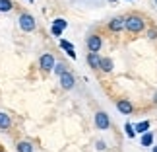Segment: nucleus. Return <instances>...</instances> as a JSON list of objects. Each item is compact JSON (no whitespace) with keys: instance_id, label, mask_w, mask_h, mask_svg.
Returning <instances> with one entry per match:
<instances>
[{"instance_id":"f257e3e1","label":"nucleus","mask_w":157,"mask_h":152,"mask_svg":"<svg viewBox=\"0 0 157 152\" xmlns=\"http://www.w3.org/2000/svg\"><path fill=\"white\" fill-rule=\"evenodd\" d=\"M124 27L128 29L130 33H140L144 29V20L140 16H130V18L124 20Z\"/></svg>"},{"instance_id":"f03ea898","label":"nucleus","mask_w":157,"mask_h":152,"mask_svg":"<svg viewBox=\"0 0 157 152\" xmlns=\"http://www.w3.org/2000/svg\"><path fill=\"white\" fill-rule=\"evenodd\" d=\"M20 27L23 31H33L35 29V20L31 14H21L20 16Z\"/></svg>"},{"instance_id":"7ed1b4c3","label":"nucleus","mask_w":157,"mask_h":152,"mask_svg":"<svg viewBox=\"0 0 157 152\" xmlns=\"http://www.w3.org/2000/svg\"><path fill=\"white\" fill-rule=\"evenodd\" d=\"M95 125H97L101 131L109 129V125H111V121H109V115H107L105 111H97V113H95Z\"/></svg>"},{"instance_id":"20e7f679","label":"nucleus","mask_w":157,"mask_h":152,"mask_svg":"<svg viewBox=\"0 0 157 152\" xmlns=\"http://www.w3.org/2000/svg\"><path fill=\"white\" fill-rule=\"evenodd\" d=\"M101 45H103V41H101L99 35H91V37L87 39V47H89V51H91V53H99Z\"/></svg>"},{"instance_id":"39448f33","label":"nucleus","mask_w":157,"mask_h":152,"mask_svg":"<svg viewBox=\"0 0 157 152\" xmlns=\"http://www.w3.org/2000/svg\"><path fill=\"white\" fill-rule=\"evenodd\" d=\"M41 68L43 70H54V57L52 55H43V57H41Z\"/></svg>"},{"instance_id":"423d86ee","label":"nucleus","mask_w":157,"mask_h":152,"mask_svg":"<svg viewBox=\"0 0 157 152\" xmlns=\"http://www.w3.org/2000/svg\"><path fill=\"white\" fill-rule=\"evenodd\" d=\"M117 109H118L122 115H130L132 111H134V105H132L128 100H120V101L117 103Z\"/></svg>"},{"instance_id":"0eeeda50","label":"nucleus","mask_w":157,"mask_h":152,"mask_svg":"<svg viewBox=\"0 0 157 152\" xmlns=\"http://www.w3.org/2000/svg\"><path fill=\"white\" fill-rule=\"evenodd\" d=\"M60 84H62V88L72 90V88H74V84H76V80H74V76H72L70 72H66V74L60 76Z\"/></svg>"},{"instance_id":"6e6552de","label":"nucleus","mask_w":157,"mask_h":152,"mask_svg":"<svg viewBox=\"0 0 157 152\" xmlns=\"http://www.w3.org/2000/svg\"><path fill=\"white\" fill-rule=\"evenodd\" d=\"M87 63L91 68H99L101 66V57H99V53H89L87 55Z\"/></svg>"},{"instance_id":"1a4fd4ad","label":"nucleus","mask_w":157,"mask_h":152,"mask_svg":"<svg viewBox=\"0 0 157 152\" xmlns=\"http://www.w3.org/2000/svg\"><path fill=\"white\" fill-rule=\"evenodd\" d=\"M109 27H111V31H120L124 27V18H113Z\"/></svg>"},{"instance_id":"9d476101","label":"nucleus","mask_w":157,"mask_h":152,"mask_svg":"<svg viewBox=\"0 0 157 152\" xmlns=\"http://www.w3.org/2000/svg\"><path fill=\"white\" fill-rule=\"evenodd\" d=\"M134 131L136 133H142V135H146V133L149 131V121H140V123L134 125Z\"/></svg>"},{"instance_id":"9b49d317","label":"nucleus","mask_w":157,"mask_h":152,"mask_svg":"<svg viewBox=\"0 0 157 152\" xmlns=\"http://www.w3.org/2000/svg\"><path fill=\"white\" fill-rule=\"evenodd\" d=\"M99 68L103 70V72H111V70H113V60L107 59V57L101 59V66H99Z\"/></svg>"},{"instance_id":"f8f14e48","label":"nucleus","mask_w":157,"mask_h":152,"mask_svg":"<svg viewBox=\"0 0 157 152\" xmlns=\"http://www.w3.org/2000/svg\"><path fill=\"white\" fill-rule=\"evenodd\" d=\"M153 144V135L151 133H146V135H142V146H151Z\"/></svg>"},{"instance_id":"ddd939ff","label":"nucleus","mask_w":157,"mask_h":152,"mask_svg":"<svg viewBox=\"0 0 157 152\" xmlns=\"http://www.w3.org/2000/svg\"><path fill=\"white\" fill-rule=\"evenodd\" d=\"M12 125V121H10V117L6 113H0V129H8V127Z\"/></svg>"},{"instance_id":"4468645a","label":"nucleus","mask_w":157,"mask_h":152,"mask_svg":"<svg viewBox=\"0 0 157 152\" xmlns=\"http://www.w3.org/2000/svg\"><path fill=\"white\" fill-rule=\"evenodd\" d=\"M17 152H33V144L31 142H20L17 144Z\"/></svg>"},{"instance_id":"2eb2a0df","label":"nucleus","mask_w":157,"mask_h":152,"mask_svg":"<svg viewBox=\"0 0 157 152\" xmlns=\"http://www.w3.org/2000/svg\"><path fill=\"white\" fill-rule=\"evenodd\" d=\"M10 10H12L10 0H0V12H10Z\"/></svg>"},{"instance_id":"dca6fc26","label":"nucleus","mask_w":157,"mask_h":152,"mask_svg":"<svg viewBox=\"0 0 157 152\" xmlns=\"http://www.w3.org/2000/svg\"><path fill=\"white\" fill-rule=\"evenodd\" d=\"M66 26H68V22L62 20V18H58V20H54V22H52V27H58V29H64Z\"/></svg>"},{"instance_id":"f3484780","label":"nucleus","mask_w":157,"mask_h":152,"mask_svg":"<svg viewBox=\"0 0 157 152\" xmlns=\"http://www.w3.org/2000/svg\"><path fill=\"white\" fill-rule=\"evenodd\" d=\"M124 131H126V135H128L130 138H134V137H136V131H134V125H130V123H126V125H124Z\"/></svg>"},{"instance_id":"a211bd4d","label":"nucleus","mask_w":157,"mask_h":152,"mask_svg":"<svg viewBox=\"0 0 157 152\" xmlns=\"http://www.w3.org/2000/svg\"><path fill=\"white\" fill-rule=\"evenodd\" d=\"M54 72L62 76V74H66V72H68V70H66V66H64L62 63H58V64H54Z\"/></svg>"},{"instance_id":"6ab92c4d","label":"nucleus","mask_w":157,"mask_h":152,"mask_svg":"<svg viewBox=\"0 0 157 152\" xmlns=\"http://www.w3.org/2000/svg\"><path fill=\"white\" fill-rule=\"evenodd\" d=\"M60 47H62V49L64 51H74V45H72V43H68V41H60Z\"/></svg>"},{"instance_id":"aec40b11","label":"nucleus","mask_w":157,"mask_h":152,"mask_svg":"<svg viewBox=\"0 0 157 152\" xmlns=\"http://www.w3.org/2000/svg\"><path fill=\"white\" fill-rule=\"evenodd\" d=\"M52 35H56V37H60V35H62V29H58V27H52Z\"/></svg>"},{"instance_id":"412c9836","label":"nucleus","mask_w":157,"mask_h":152,"mask_svg":"<svg viewBox=\"0 0 157 152\" xmlns=\"http://www.w3.org/2000/svg\"><path fill=\"white\" fill-rule=\"evenodd\" d=\"M97 148H99V150H105V142L99 141V142H97Z\"/></svg>"},{"instance_id":"4be33fe9","label":"nucleus","mask_w":157,"mask_h":152,"mask_svg":"<svg viewBox=\"0 0 157 152\" xmlns=\"http://www.w3.org/2000/svg\"><path fill=\"white\" fill-rule=\"evenodd\" d=\"M149 37H151V39L157 37V31H155V29H151V31H149Z\"/></svg>"},{"instance_id":"5701e85b","label":"nucleus","mask_w":157,"mask_h":152,"mask_svg":"<svg viewBox=\"0 0 157 152\" xmlns=\"http://www.w3.org/2000/svg\"><path fill=\"white\" fill-rule=\"evenodd\" d=\"M153 152H157V146H153Z\"/></svg>"},{"instance_id":"b1692460","label":"nucleus","mask_w":157,"mask_h":152,"mask_svg":"<svg viewBox=\"0 0 157 152\" xmlns=\"http://www.w3.org/2000/svg\"><path fill=\"white\" fill-rule=\"evenodd\" d=\"M109 2H117V0H109Z\"/></svg>"},{"instance_id":"393cba45","label":"nucleus","mask_w":157,"mask_h":152,"mask_svg":"<svg viewBox=\"0 0 157 152\" xmlns=\"http://www.w3.org/2000/svg\"><path fill=\"white\" fill-rule=\"evenodd\" d=\"M29 2H33V0H29Z\"/></svg>"},{"instance_id":"a878e982","label":"nucleus","mask_w":157,"mask_h":152,"mask_svg":"<svg viewBox=\"0 0 157 152\" xmlns=\"http://www.w3.org/2000/svg\"><path fill=\"white\" fill-rule=\"evenodd\" d=\"M155 2H157V0H155Z\"/></svg>"}]
</instances>
